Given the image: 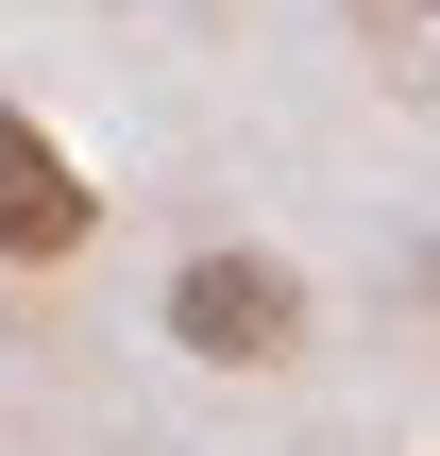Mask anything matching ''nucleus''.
I'll return each mask as SVG.
<instances>
[{
	"mask_svg": "<svg viewBox=\"0 0 440 456\" xmlns=\"http://www.w3.org/2000/svg\"><path fill=\"white\" fill-rule=\"evenodd\" d=\"M170 338H187L203 372H271V355H305V271L254 254V237H220V254L170 271Z\"/></svg>",
	"mask_w": 440,
	"mask_h": 456,
	"instance_id": "1",
	"label": "nucleus"
},
{
	"mask_svg": "<svg viewBox=\"0 0 440 456\" xmlns=\"http://www.w3.org/2000/svg\"><path fill=\"white\" fill-rule=\"evenodd\" d=\"M85 237H102V186L68 169V135H51V118H17V102H0V254H17V271H51V254H85Z\"/></svg>",
	"mask_w": 440,
	"mask_h": 456,
	"instance_id": "2",
	"label": "nucleus"
},
{
	"mask_svg": "<svg viewBox=\"0 0 440 456\" xmlns=\"http://www.w3.org/2000/svg\"><path fill=\"white\" fill-rule=\"evenodd\" d=\"M424 17H440V0H424Z\"/></svg>",
	"mask_w": 440,
	"mask_h": 456,
	"instance_id": "3",
	"label": "nucleus"
}]
</instances>
